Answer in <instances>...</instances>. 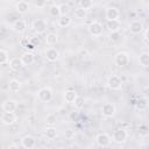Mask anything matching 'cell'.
<instances>
[{
    "instance_id": "cell-1",
    "label": "cell",
    "mask_w": 149,
    "mask_h": 149,
    "mask_svg": "<svg viewBox=\"0 0 149 149\" xmlns=\"http://www.w3.org/2000/svg\"><path fill=\"white\" fill-rule=\"evenodd\" d=\"M127 139H128V133L123 128L115 129L114 133H113V136H112V141H114L115 143H119V144L125 143Z\"/></svg>"
},
{
    "instance_id": "cell-2",
    "label": "cell",
    "mask_w": 149,
    "mask_h": 149,
    "mask_svg": "<svg viewBox=\"0 0 149 149\" xmlns=\"http://www.w3.org/2000/svg\"><path fill=\"white\" fill-rule=\"evenodd\" d=\"M47 28H48V23H47V21L44 19H36V20L33 21L31 29L36 34H44Z\"/></svg>"
},
{
    "instance_id": "cell-3",
    "label": "cell",
    "mask_w": 149,
    "mask_h": 149,
    "mask_svg": "<svg viewBox=\"0 0 149 149\" xmlns=\"http://www.w3.org/2000/svg\"><path fill=\"white\" fill-rule=\"evenodd\" d=\"M87 29H88L90 35L93 36V37H99V36H101L102 33H104V27H102V24H101L100 22H98V21L91 22Z\"/></svg>"
},
{
    "instance_id": "cell-4",
    "label": "cell",
    "mask_w": 149,
    "mask_h": 149,
    "mask_svg": "<svg viewBox=\"0 0 149 149\" xmlns=\"http://www.w3.org/2000/svg\"><path fill=\"white\" fill-rule=\"evenodd\" d=\"M107 86H108L111 90H113V91H119V90H121V87H122V80H121V78H120L119 76L112 74V76H109L108 79H107Z\"/></svg>"
},
{
    "instance_id": "cell-5",
    "label": "cell",
    "mask_w": 149,
    "mask_h": 149,
    "mask_svg": "<svg viewBox=\"0 0 149 149\" xmlns=\"http://www.w3.org/2000/svg\"><path fill=\"white\" fill-rule=\"evenodd\" d=\"M37 97L42 102H49L54 97V92L50 87H42L41 90H38Z\"/></svg>"
},
{
    "instance_id": "cell-6",
    "label": "cell",
    "mask_w": 149,
    "mask_h": 149,
    "mask_svg": "<svg viewBox=\"0 0 149 149\" xmlns=\"http://www.w3.org/2000/svg\"><path fill=\"white\" fill-rule=\"evenodd\" d=\"M116 113V107L113 102H106L101 107V114L104 118H113Z\"/></svg>"
},
{
    "instance_id": "cell-7",
    "label": "cell",
    "mask_w": 149,
    "mask_h": 149,
    "mask_svg": "<svg viewBox=\"0 0 149 149\" xmlns=\"http://www.w3.org/2000/svg\"><path fill=\"white\" fill-rule=\"evenodd\" d=\"M105 16H106L107 21H116L120 17V10L118 7L109 6L105 10Z\"/></svg>"
},
{
    "instance_id": "cell-8",
    "label": "cell",
    "mask_w": 149,
    "mask_h": 149,
    "mask_svg": "<svg viewBox=\"0 0 149 149\" xmlns=\"http://www.w3.org/2000/svg\"><path fill=\"white\" fill-rule=\"evenodd\" d=\"M114 62H115V64H116L118 66L123 68V66L128 65V63H129V56H128L127 52H125V51H120V52H118V54L115 55V57H114Z\"/></svg>"
},
{
    "instance_id": "cell-9",
    "label": "cell",
    "mask_w": 149,
    "mask_h": 149,
    "mask_svg": "<svg viewBox=\"0 0 149 149\" xmlns=\"http://www.w3.org/2000/svg\"><path fill=\"white\" fill-rule=\"evenodd\" d=\"M95 142H97V144H98L99 147H101V148H106V147H108V146L111 144V142H112V137H111L107 133H100V134L97 135V137H95Z\"/></svg>"
},
{
    "instance_id": "cell-10",
    "label": "cell",
    "mask_w": 149,
    "mask_h": 149,
    "mask_svg": "<svg viewBox=\"0 0 149 149\" xmlns=\"http://www.w3.org/2000/svg\"><path fill=\"white\" fill-rule=\"evenodd\" d=\"M17 116L14 112H3L1 114V122L6 126H10L16 121Z\"/></svg>"
},
{
    "instance_id": "cell-11",
    "label": "cell",
    "mask_w": 149,
    "mask_h": 149,
    "mask_svg": "<svg viewBox=\"0 0 149 149\" xmlns=\"http://www.w3.org/2000/svg\"><path fill=\"white\" fill-rule=\"evenodd\" d=\"M12 29H13L15 33H17V34H22V33H24L26 29H27V23H26L24 20L17 19V20H15V21L13 22Z\"/></svg>"
},
{
    "instance_id": "cell-12",
    "label": "cell",
    "mask_w": 149,
    "mask_h": 149,
    "mask_svg": "<svg viewBox=\"0 0 149 149\" xmlns=\"http://www.w3.org/2000/svg\"><path fill=\"white\" fill-rule=\"evenodd\" d=\"M44 54H45L47 61H49V62H56L59 58V51L56 48H52V47L45 49V52Z\"/></svg>"
},
{
    "instance_id": "cell-13",
    "label": "cell",
    "mask_w": 149,
    "mask_h": 149,
    "mask_svg": "<svg viewBox=\"0 0 149 149\" xmlns=\"http://www.w3.org/2000/svg\"><path fill=\"white\" fill-rule=\"evenodd\" d=\"M21 144L26 149H33L34 147H36V140L31 135H26L21 139Z\"/></svg>"
},
{
    "instance_id": "cell-14",
    "label": "cell",
    "mask_w": 149,
    "mask_h": 149,
    "mask_svg": "<svg viewBox=\"0 0 149 149\" xmlns=\"http://www.w3.org/2000/svg\"><path fill=\"white\" fill-rule=\"evenodd\" d=\"M143 30V23L139 20H134L129 23V31L134 35H137L140 33H142Z\"/></svg>"
},
{
    "instance_id": "cell-15",
    "label": "cell",
    "mask_w": 149,
    "mask_h": 149,
    "mask_svg": "<svg viewBox=\"0 0 149 149\" xmlns=\"http://www.w3.org/2000/svg\"><path fill=\"white\" fill-rule=\"evenodd\" d=\"M64 97V100L68 102V104H73L76 101V99L78 98V94L74 90H66L63 94Z\"/></svg>"
},
{
    "instance_id": "cell-16",
    "label": "cell",
    "mask_w": 149,
    "mask_h": 149,
    "mask_svg": "<svg viewBox=\"0 0 149 149\" xmlns=\"http://www.w3.org/2000/svg\"><path fill=\"white\" fill-rule=\"evenodd\" d=\"M17 108V104L15 100L13 99H7L6 101H3L2 104V109L3 112H14Z\"/></svg>"
},
{
    "instance_id": "cell-17",
    "label": "cell",
    "mask_w": 149,
    "mask_h": 149,
    "mask_svg": "<svg viewBox=\"0 0 149 149\" xmlns=\"http://www.w3.org/2000/svg\"><path fill=\"white\" fill-rule=\"evenodd\" d=\"M20 58H21V61H22V64H23V65H27V66H28V65H31V64L35 62V56H34V54L30 52V51L22 54V56H21Z\"/></svg>"
},
{
    "instance_id": "cell-18",
    "label": "cell",
    "mask_w": 149,
    "mask_h": 149,
    "mask_svg": "<svg viewBox=\"0 0 149 149\" xmlns=\"http://www.w3.org/2000/svg\"><path fill=\"white\" fill-rule=\"evenodd\" d=\"M29 3L27 2V1H23V0H21V1H19V2H16V5H15V10L19 13V14H26L28 10H29Z\"/></svg>"
},
{
    "instance_id": "cell-19",
    "label": "cell",
    "mask_w": 149,
    "mask_h": 149,
    "mask_svg": "<svg viewBox=\"0 0 149 149\" xmlns=\"http://www.w3.org/2000/svg\"><path fill=\"white\" fill-rule=\"evenodd\" d=\"M106 27L109 30V33H119L120 29H121V22L119 20H116V21H107Z\"/></svg>"
},
{
    "instance_id": "cell-20",
    "label": "cell",
    "mask_w": 149,
    "mask_h": 149,
    "mask_svg": "<svg viewBox=\"0 0 149 149\" xmlns=\"http://www.w3.org/2000/svg\"><path fill=\"white\" fill-rule=\"evenodd\" d=\"M22 66H23V64H22L21 58L14 57V58H12V59L9 61V69L13 70V71H19Z\"/></svg>"
},
{
    "instance_id": "cell-21",
    "label": "cell",
    "mask_w": 149,
    "mask_h": 149,
    "mask_svg": "<svg viewBox=\"0 0 149 149\" xmlns=\"http://www.w3.org/2000/svg\"><path fill=\"white\" fill-rule=\"evenodd\" d=\"M139 64L142 68H149V52H141L139 56Z\"/></svg>"
},
{
    "instance_id": "cell-22",
    "label": "cell",
    "mask_w": 149,
    "mask_h": 149,
    "mask_svg": "<svg viewBox=\"0 0 149 149\" xmlns=\"http://www.w3.org/2000/svg\"><path fill=\"white\" fill-rule=\"evenodd\" d=\"M71 22H72V20H71V17H70L69 15H62V16L58 17V21H57L58 26L62 27V28L69 27V26L71 24Z\"/></svg>"
},
{
    "instance_id": "cell-23",
    "label": "cell",
    "mask_w": 149,
    "mask_h": 149,
    "mask_svg": "<svg viewBox=\"0 0 149 149\" xmlns=\"http://www.w3.org/2000/svg\"><path fill=\"white\" fill-rule=\"evenodd\" d=\"M8 87H9L10 92L16 93V92H19L21 90V81L17 80V79H10L9 84H8Z\"/></svg>"
},
{
    "instance_id": "cell-24",
    "label": "cell",
    "mask_w": 149,
    "mask_h": 149,
    "mask_svg": "<svg viewBox=\"0 0 149 149\" xmlns=\"http://www.w3.org/2000/svg\"><path fill=\"white\" fill-rule=\"evenodd\" d=\"M44 135H45L47 139L54 140V139H56V136H57V129H56L55 127L49 126V127H47V128L44 129Z\"/></svg>"
},
{
    "instance_id": "cell-25",
    "label": "cell",
    "mask_w": 149,
    "mask_h": 149,
    "mask_svg": "<svg viewBox=\"0 0 149 149\" xmlns=\"http://www.w3.org/2000/svg\"><path fill=\"white\" fill-rule=\"evenodd\" d=\"M57 42H58V36H57V34H55V33H49V34H47V36H45V43H47L48 45H55Z\"/></svg>"
},
{
    "instance_id": "cell-26",
    "label": "cell",
    "mask_w": 149,
    "mask_h": 149,
    "mask_svg": "<svg viewBox=\"0 0 149 149\" xmlns=\"http://www.w3.org/2000/svg\"><path fill=\"white\" fill-rule=\"evenodd\" d=\"M49 14L52 17H59L61 16V9H59V5H51L49 7Z\"/></svg>"
},
{
    "instance_id": "cell-27",
    "label": "cell",
    "mask_w": 149,
    "mask_h": 149,
    "mask_svg": "<svg viewBox=\"0 0 149 149\" xmlns=\"http://www.w3.org/2000/svg\"><path fill=\"white\" fill-rule=\"evenodd\" d=\"M74 16L76 19H79V20H84L87 17V10L80 8V7H77L74 9Z\"/></svg>"
},
{
    "instance_id": "cell-28",
    "label": "cell",
    "mask_w": 149,
    "mask_h": 149,
    "mask_svg": "<svg viewBox=\"0 0 149 149\" xmlns=\"http://www.w3.org/2000/svg\"><path fill=\"white\" fill-rule=\"evenodd\" d=\"M9 61V55L5 49H0V64L5 65Z\"/></svg>"
},
{
    "instance_id": "cell-29",
    "label": "cell",
    "mask_w": 149,
    "mask_h": 149,
    "mask_svg": "<svg viewBox=\"0 0 149 149\" xmlns=\"http://www.w3.org/2000/svg\"><path fill=\"white\" fill-rule=\"evenodd\" d=\"M136 107L139 108V109H146L147 108V106H148V100L146 99V98H140L137 101H136Z\"/></svg>"
},
{
    "instance_id": "cell-30",
    "label": "cell",
    "mask_w": 149,
    "mask_h": 149,
    "mask_svg": "<svg viewBox=\"0 0 149 149\" xmlns=\"http://www.w3.org/2000/svg\"><path fill=\"white\" fill-rule=\"evenodd\" d=\"M79 7L83 8V9H85V10H87V9H90V8L93 7V2L91 0H81L79 2Z\"/></svg>"
},
{
    "instance_id": "cell-31",
    "label": "cell",
    "mask_w": 149,
    "mask_h": 149,
    "mask_svg": "<svg viewBox=\"0 0 149 149\" xmlns=\"http://www.w3.org/2000/svg\"><path fill=\"white\" fill-rule=\"evenodd\" d=\"M73 105H74V107H76L77 109H81V108H84V106H85V99H84L83 97H79V95H78V98L76 99V101L73 102Z\"/></svg>"
},
{
    "instance_id": "cell-32",
    "label": "cell",
    "mask_w": 149,
    "mask_h": 149,
    "mask_svg": "<svg viewBox=\"0 0 149 149\" xmlns=\"http://www.w3.org/2000/svg\"><path fill=\"white\" fill-rule=\"evenodd\" d=\"M59 9H61V16H62V15H68L70 9H71V7L69 6V3L63 2V3L59 5Z\"/></svg>"
},
{
    "instance_id": "cell-33",
    "label": "cell",
    "mask_w": 149,
    "mask_h": 149,
    "mask_svg": "<svg viewBox=\"0 0 149 149\" xmlns=\"http://www.w3.org/2000/svg\"><path fill=\"white\" fill-rule=\"evenodd\" d=\"M45 122H47V125L54 127V125H56V116L54 114H48L45 118Z\"/></svg>"
},
{
    "instance_id": "cell-34",
    "label": "cell",
    "mask_w": 149,
    "mask_h": 149,
    "mask_svg": "<svg viewBox=\"0 0 149 149\" xmlns=\"http://www.w3.org/2000/svg\"><path fill=\"white\" fill-rule=\"evenodd\" d=\"M64 136H65L68 140L73 139V137H74V130H72V129H66L65 133H64Z\"/></svg>"
},
{
    "instance_id": "cell-35",
    "label": "cell",
    "mask_w": 149,
    "mask_h": 149,
    "mask_svg": "<svg viewBox=\"0 0 149 149\" xmlns=\"http://www.w3.org/2000/svg\"><path fill=\"white\" fill-rule=\"evenodd\" d=\"M109 38H111V41H119L120 38H121V35H120V33H111L109 34Z\"/></svg>"
},
{
    "instance_id": "cell-36",
    "label": "cell",
    "mask_w": 149,
    "mask_h": 149,
    "mask_svg": "<svg viewBox=\"0 0 149 149\" xmlns=\"http://www.w3.org/2000/svg\"><path fill=\"white\" fill-rule=\"evenodd\" d=\"M78 56L81 57V58H85L86 56H88V51H87L86 49H80V50L78 51Z\"/></svg>"
},
{
    "instance_id": "cell-37",
    "label": "cell",
    "mask_w": 149,
    "mask_h": 149,
    "mask_svg": "<svg viewBox=\"0 0 149 149\" xmlns=\"http://www.w3.org/2000/svg\"><path fill=\"white\" fill-rule=\"evenodd\" d=\"M143 94H144V98H146L147 100H149V86H146V87H144Z\"/></svg>"
},
{
    "instance_id": "cell-38",
    "label": "cell",
    "mask_w": 149,
    "mask_h": 149,
    "mask_svg": "<svg viewBox=\"0 0 149 149\" xmlns=\"http://www.w3.org/2000/svg\"><path fill=\"white\" fill-rule=\"evenodd\" d=\"M34 6L36 8H43L45 6V2L44 1H42V2H34Z\"/></svg>"
},
{
    "instance_id": "cell-39",
    "label": "cell",
    "mask_w": 149,
    "mask_h": 149,
    "mask_svg": "<svg viewBox=\"0 0 149 149\" xmlns=\"http://www.w3.org/2000/svg\"><path fill=\"white\" fill-rule=\"evenodd\" d=\"M140 133L143 134V135L147 134V133H148V132H147V127H146V126H141V127H140Z\"/></svg>"
},
{
    "instance_id": "cell-40",
    "label": "cell",
    "mask_w": 149,
    "mask_h": 149,
    "mask_svg": "<svg viewBox=\"0 0 149 149\" xmlns=\"http://www.w3.org/2000/svg\"><path fill=\"white\" fill-rule=\"evenodd\" d=\"M144 40H146L147 42H149V28L146 29V31H144Z\"/></svg>"
},
{
    "instance_id": "cell-41",
    "label": "cell",
    "mask_w": 149,
    "mask_h": 149,
    "mask_svg": "<svg viewBox=\"0 0 149 149\" xmlns=\"http://www.w3.org/2000/svg\"><path fill=\"white\" fill-rule=\"evenodd\" d=\"M6 149H20V148H19L16 144H9V146H8Z\"/></svg>"
},
{
    "instance_id": "cell-42",
    "label": "cell",
    "mask_w": 149,
    "mask_h": 149,
    "mask_svg": "<svg viewBox=\"0 0 149 149\" xmlns=\"http://www.w3.org/2000/svg\"><path fill=\"white\" fill-rule=\"evenodd\" d=\"M33 149H42V148H40V147H34Z\"/></svg>"
}]
</instances>
